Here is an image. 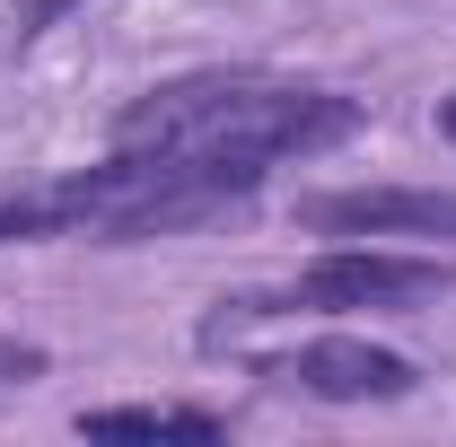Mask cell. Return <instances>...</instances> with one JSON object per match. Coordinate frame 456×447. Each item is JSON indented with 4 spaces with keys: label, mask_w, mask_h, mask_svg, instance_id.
Listing matches in <instances>:
<instances>
[{
    "label": "cell",
    "mask_w": 456,
    "mask_h": 447,
    "mask_svg": "<svg viewBox=\"0 0 456 447\" xmlns=\"http://www.w3.org/2000/svg\"><path fill=\"white\" fill-rule=\"evenodd\" d=\"M369 123L360 97L316 88V79H281V70H184L167 88L132 97L114 141H150V150H184L237 175H273L281 158H325Z\"/></svg>",
    "instance_id": "obj_1"
},
{
    "label": "cell",
    "mask_w": 456,
    "mask_h": 447,
    "mask_svg": "<svg viewBox=\"0 0 456 447\" xmlns=\"http://www.w3.org/2000/svg\"><path fill=\"white\" fill-rule=\"evenodd\" d=\"M439 289H456V264L387 255V246H334V255H316L281 289L220 298V316L202 325V351H220L237 325H264V316H403V307H430Z\"/></svg>",
    "instance_id": "obj_2"
},
{
    "label": "cell",
    "mask_w": 456,
    "mask_h": 447,
    "mask_svg": "<svg viewBox=\"0 0 456 447\" xmlns=\"http://www.w3.org/2000/svg\"><path fill=\"white\" fill-rule=\"evenodd\" d=\"M255 378L307 394V403H403L421 386V369L403 351L360 342V334H325V342H298V351H273V360H255Z\"/></svg>",
    "instance_id": "obj_3"
},
{
    "label": "cell",
    "mask_w": 456,
    "mask_h": 447,
    "mask_svg": "<svg viewBox=\"0 0 456 447\" xmlns=\"http://www.w3.org/2000/svg\"><path fill=\"white\" fill-rule=\"evenodd\" d=\"M307 237H448L456 246V193H412V184H351V193H307L298 202Z\"/></svg>",
    "instance_id": "obj_4"
},
{
    "label": "cell",
    "mask_w": 456,
    "mask_h": 447,
    "mask_svg": "<svg viewBox=\"0 0 456 447\" xmlns=\"http://www.w3.org/2000/svg\"><path fill=\"white\" fill-rule=\"evenodd\" d=\"M79 439H228V421L193 403H106L79 412Z\"/></svg>",
    "instance_id": "obj_5"
},
{
    "label": "cell",
    "mask_w": 456,
    "mask_h": 447,
    "mask_svg": "<svg viewBox=\"0 0 456 447\" xmlns=\"http://www.w3.org/2000/svg\"><path fill=\"white\" fill-rule=\"evenodd\" d=\"M36 378H45V351H36V342H0V403L27 394Z\"/></svg>",
    "instance_id": "obj_6"
},
{
    "label": "cell",
    "mask_w": 456,
    "mask_h": 447,
    "mask_svg": "<svg viewBox=\"0 0 456 447\" xmlns=\"http://www.w3.org/2000/svg\"><path fill=\"white\" fill-rule=\"evenodd\" d=\"M61 9H79V0H27V9H18V18H9V27H18V45H36V36H45V27H53Z\"/></svg>",
    "instance_id": "obj_7"
},
{
    "label": "cell",
    "mask_w": 456,
    "mask_h": 447,
    "mask_svg": "<svg viewBox=\"0 0 456 447\" xmlns=\"http://www.w3.org/2000/svg\"><path fill=\"white\" fill-rule=\"evenodd\" d=\"M439 132H448V141H456V97H439Z\"/></svg>",
    "instance_id": "obj_8"
}]
</instances>
